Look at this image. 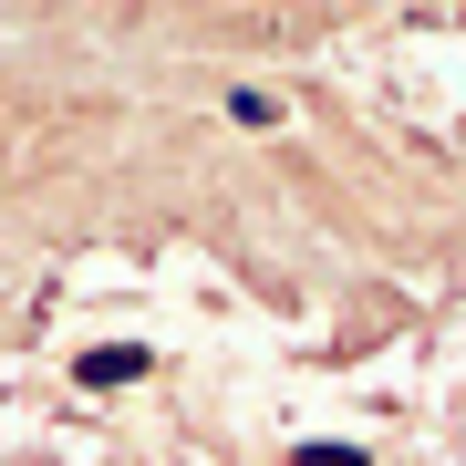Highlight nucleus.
Segmentation results:
<instances>
[{
  "mask_svg": "<svg viewBox=\"0 0 466 466\" xmlns=\"http://www.w3.org/2000/svg\"><path fill=\"white\" fill-rule=\"evenodd\" d=\"M290 466H373V456H363V446H300Z\"/></svg>",
  "mask_w": 466,
  "mask_h": 466,
  "instance_id": "obj_2",
  "label": "nucleus"
},
{
  "mask_svg": "<svg viewBox=\"0 0 466 466\" xmlns=\"http://www.w3.org/2000/svg\"><path fill=\"white\" fill-rule=\"evenodd\" d=\"M135 373H146V352H94L84 363V383H135Z\"/></svg>",
  "mask_w": 466,
  "mask_h": 466,
  "instance_id": "obj_1",
  "label": "nucleus"
}]
</instances>
